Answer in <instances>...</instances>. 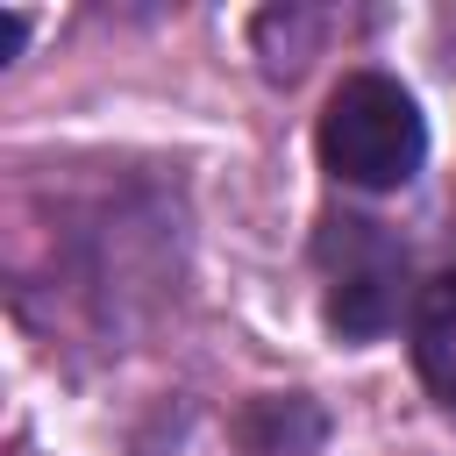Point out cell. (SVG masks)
Returning a JSON list of instances; mask_svg holds the SVG:
<instances>
[{"label":"cell","instance_id":"obj_1","mask_svg":"<svg viewBox=\"0 0 456 456\" xmlns=\"http://www.w3.org/2000/svg\"><path fill=\"white\" fill-rule=\"evenodd\" d=\"M428 157V128H420V107L399 78L385 71H349L335 93H328V114H321V164L342 178V185H363V192H399Z\"/></svg>","mask_w":456,"mask_h":456},{"label":"cell","instance_id":"obj_2","mask_svg":"<svg viewBox=\"0 0 456 456\" xmlns=\"http://www.w3.org/2000/svg\"><path fill=\"white\" fill-rule=\"evenodd\" d=\"M321 264H328V321L342 335H385L399 321V292H406V249L378 228V221H328L321 228Z\"/></svg>","mask_w":456,"mask_h":456},{"label":"cell","instance_id":"obj_3","mask_svg":"<svg viewBox=\"0 0 456 456\" xmlns=\"http://www.w3.org/2000/svg\"><path fill=\"white\" fill-rule=\"evenodd\" d=\"M413 370L435 392V406L456 413V271H442L413 299Z\"/></svg>","mask_w":456,"mask_h":456},{"label":"cell","instance_id":"obj_4","mask_svg":"<svg viewBox=\"0 0 456 456\" xmlns=\"http://www.w3.org/2000/svg\"><path fill=\"white\" fill-rule=\"evenodd\" d=\"M21 36H28V14H14V7H7V14H0V64L21 50Z\"/></svg>","mask_w":456,"mask_h":456}]
</instances>
